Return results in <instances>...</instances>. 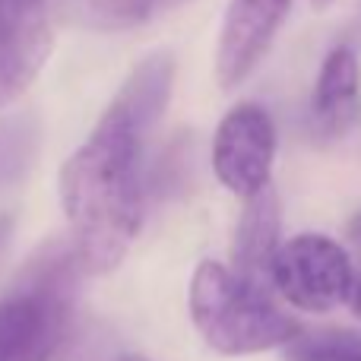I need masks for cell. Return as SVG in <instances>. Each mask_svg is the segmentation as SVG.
Instances as JSON below:
<instances>
[{"mask_svg": "<svg viewBox=\"0 0 361 361\" xmlns=\"http://www.w3.org/2000/svg\"><path fill=\"white\" fill-rule=\"evenodd\" d=\"M175 86L169 51L143 57L76 152L61 165L57 190L82 273H111L137 241L146 206V140Z\"/></svg>", "mask_w": 361, "mask_h": 361, "instance_id": "6da1fadb", "label": "cell"}, {"mask_svg": "<svg viewBox=\"0 0 361 361\" xmlns=\"http://www.w3.org/2000/svg\"><path fill=\"white\" fill-rule=\"evenodd\" d=\"M80 260L73 244H44L0 298V361H57L73 330Z\"/></svg>", "mask_w": 361, "mask_h": 361, "instance_id": "7a4b0ae2", "label": "cell"}, {"mask_svg": "<svg viewBox=\"0 0 361 361\" xmlns=\"http://www.w3.org/2000/svg\"><path fill=\"white\" fill-rule=\"evenodd\" d=\"M187 305L197 333L219 355L286 349L301 336V324L269 298V288L254 286L219 260L197 263Z\"/></svg>", "mask_w": 361, "mask_h": 361, "instance_id": "3957f363", "label": "cell"}, {"mask_svg": "<svg viewBox=\"0 0 361 361\" xmlns=\"http://www.w3.org/2000/svg\"><path fill=\"white\" fill-rule=\"evenodd\" d=\"M355 279L358 273L345 247L320 231H305L282 241L269 267V288L307 314H326L349 305Z\"/></svg>", "mask_w": 361, "mask_h": 361, "instance_id": "277c9868", "label": "cell"}, {"mask_svg": "<svg viewBox=\"0 0 361 361\" xmlns=\"http://www.w3.org/2000/svg\"><path fill=\"white\" fill-rule=\"evenodd\" d=\"M276 159V127L267 108L257 102H238L219 121L212 137V171L219 184L235 197L250 200L269 187Z\"/></svg>", "mask_w": 361, "mask_h": 361, "instance_id": "5b68a950", "label": "cell"}, {"mask_svg": "<svg viewBox=\"0 0 361 361\" xmlns=\"http://www.w3.org/2000/svg\"><path fill=\"white\" fill-rule=\"evenodd\" d=\"M48 57V0H0V111L29 92Z\"/></svg>", "mask_w": 361, "mask_h": 361, "instance_id": "8992f818", "label": "cell"}, {"mask_svg": "<svg viewBox=\"0 0 361 361\" xmlns=\"http://www.w3.org/2000/svg\"><path fill=\"white\" fill-rule=\"evenodd\" d=\"M292 0H228L216 42V82L238 89L267 57Z\"/></svg>", "mask_w": 361, "mask_h": 361, "instance_id": "52a82bcc", "label": "cell"}, {"mask_svg": "<svg viewBox=\"0 0 361 361\" xmlns=\"http://www.w3.org/2000/svg\"><path fill=\"white\" fill-rule=\"evenodd\" d=\"M361 118V63L349 44H336L320 63L311 121L324 140H343Z\"/></svg>", "mask_w": 361, "mask_h": 361, "instance_id": "ba28073f", "label": "cell"}, {"mask_svg": "<svg viewBox=\"0 0 361 361\" xmlns=\"http://www.w3.org/2000/svg\"><path fill=\"white\" fill-rule=\"evenodd\" d=\"M279 225L282 209L273 184L257 197L244 200V212L235 231V244H231V269L254 286L269 288V267H273V257L282 244Z\"/></svg>", "mask_w": 361, "mask_h": 361, "instance_id": "9c48e42d", "label": "cell"}, {"mask_svg": "<svg viewBox=\"0 0 361 361\" xmlns=\"http://www.w3.org/2000/svg\"><path fill=\"white\" fill-rule=\"evenodd\" d=\"M57 4L70 23L95 32H121L152 23L184 6L187 0H57Z\"/></svg>", "mask_w": 361, "mask_h": 361, "instance_id": "30bf717a", "label": "cell"}, {"mask_svg": "<svg viewBox=\"0 0 361 361\" xmlns=\"http://www.w3.org/2000/svg\"><path fill=\"white\" fill-rule=\"evenodd\" d=\"M286 361H361V333L301 330V336L286 345Z\"/></svg>", "mask_w": 361, "mask_h": 361, "instance_id": "8fae6325", "label": "cell"}, {"mask_svg": "<svg viewBox=\"0 0 361 361\" xmlns=\"http://www.w3.org/2000/svg\"><path fill=\"white\" fill-rule=\"evenodd\" d=\"M349 307H352V314H355V317L361 320V273H358V279H355V288H352Z\"/></svg>", "mask_w": 361, "mask_h": 361, "instance_id": "7c38bea8", "label": "cell"}, {"mask_svg": "<svg viewBox=\"0 0 361 361\" xmlns=\"http://www.w3.org/2000/svg\"><path fill=\"white\" fill-rule=\"evenodd\" d=\"M6 241H10V219H6V216H0V254H4Z\"/></svg>", "mask_w": 361, "mask_h": 361, "instance_id": "4fadbf2b", "label": "cell"}, {"mask_svg": "<svg viewBox=\"0 0 361 361\" xmlns=\"http://www.w3.org/2000/svg\"><path fill=\"white\" fill-rule=\"evenodd\" d=\"M114 361H149L146 355H137V352H124V355H118Z\"/></svg>", "mask_w": 361, "mask_h": 361, "instance_id": "5bb4252c", "label": "cell"}, {"mask_svg": "<svg viewBox=\"0 0 361 361\" xmlns=\"http://www.w3.org/2000/svg\"><path fill=\"white\" fill-rule=\"evenodd\" d=\"M352 231H355V238H358V241H361V212H358V216H355V219H352Z\"/></svg>", "mask_w": 361, "mask_h": 361, "instance_id": "9a60e30c", "label": "cell"}, {"mask_svg": "<svg viewBox=\"0 0 361 361\" xmlns=\"http://www.w3.org/2000/svg\"><path fill=\"white\" fill-rule=\"evenodd\" d=\"M333 4V0H311V6H314V10H326V6H330Z\"/></svg>", "mask_w": 361, "mask_h": 361, "instance_id": "2e32d148", "label": "cell"}]
</instances>
